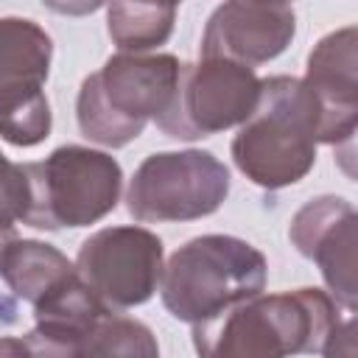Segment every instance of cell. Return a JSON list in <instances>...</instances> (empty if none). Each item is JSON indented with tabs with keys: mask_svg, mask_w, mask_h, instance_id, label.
<instances>
[{
	"mask_svg": "<svg viewBox=\"0 0 358 358\" xmlns=\"http://www.w3.org/2000/svg\"><path fill=\"white\" fill-rule=\"evenodd\" d=\"M336 324V302L319 288L257 294L210 322L193 324V347L199 358L316 355Z\"/></svg>",
	"mask_w": 358,
	"mask_h": 358,
	"instance_id": "obj_1",
	"label": "cell"
},
{
	"mask_svg": "<svg viewBox=\"0 0 358 358\" xmlns=\"http://www.w3.org/2000/svg\"><path fill=\"white\" fill-rule=\"evenodd\" d=\"M319 120V103L302 78H260L257 109L229 145L238 171L266 190L296 185L316 162Z\"/></svg>",
	"mask_w": 358,
	"mask_h": 358,
	"instance_id": "obj_2",
	"label": "cell"
},
{
	"mask_svg": "<svg viewBox=\"0 0 358 358\" xmlns=\"http://www.w3.org/2000/svg\"><path fill=\"white\" fill-rule=\"evenodd\" d=\"M182 62L171 53H115L81 81L76 98L78 131L103 148L137 140L176 90Z\"/></svg>",
	"mask_w": 358,
	"mask_h": 358,
	"instance_id": "obj_3",
	"label": "cell"
},
{
	"mask_svg": "<svg viewBox=\"0 0 358 358\" xmlns=\"http://www.w3.org/2000/svg\"><path fill=\"white\" fill-rule=\"evenodd\" d=\"M266 274V257L249 241L199 235L179 246L162 266L159 296L173 319L201 324L263 294Z\"/></svg>",
	"mask_w": 358,
	"mask_h": 358,
	"instance_id": "obj_4",
	"label": "cell"
},
{
	"mask_svg": "<svg viewBox=\"0 0 358 358\" xmlns=\"http://www.w3.org/2000/svg\"><path fill=\"white\" fill-rule=\"evenodd\" d=\"M31 179L28 227L76 229L106 218L123 190V171L106 151L59 145L42 162H25Z\"/></svg>",
	"mask_w": 358,
	"mask_h": 358,
	"instance_id": "obj_5",
	"label": "cell"
},
{
	"mask_svg": "<svg viewBox=\"0 0 358 358\" xmlns=\"http://www.w3.org/2000/svg\"><path fill=\"white\" fill-rule=\"evenodd\" d=\"M229 196V168L210 151H159L145 157L126 190L140 224H173L213 215Z\"/></svg>",
	"mask_w": 358,
	"mask_h": 358,
	"instance_id": "obj_6",
	"label": "cell"
},
{
	"mask_svg": "<svg viewBox=\"0 0 358 358\" xmlns=\"http://www.w3.org/2000/svg\"><path fill=\"white\" fill-rule=\"evenodd\" d=\"M53 39L28 17H0V137L17 148L48 140L53 115L45 95Z\"/></svg>",
	"mask_w": 358,
	"mask_h": 358,
	"instance_id": "obj_7",
	"label": "cell"
},
{
	"mask_svg": "<svg viewBox=\"0 0 358 358\" xmlns=\"http://www.w3.org/2000/svg\"><path fill=\"white\" fill-rule=\"evenodd\" d=\"M260 101L255 70L227 59H199L179 67L168 109L154 120L173 140H199L249 120Z\"/></svg>",
	"mask_w": 358,
	"mask_h": 358,
	"instance_id": "obj_8",
	"label": "cell"
},
{
	"mask_svg": "<svg viewBox=\"0 0 358 358\" xmlns=\"http://www.w3.org/2000/svg\"><path fill=\"white\" fill-rule=\"evenodd\" d=\"M162 260L165 249L159 235L129 224L92 232L81 243L73 266L106 310L120 313L148 302L154 291H159Z\"/></svg>",
	"mask_w": 358,
	"mask_h": 358,
	"instance_id": "obj_9",
	"label": "cell"
},
{
	"mask_svg": "<svg viewBox=\"0 0 358 358\" xmlns=\"http://www.w3.org/2000/svg\"><path fill=\"white\" fill-rule=\"evenodd\" d=\"M355 207L341 196H319L296 210L291 218V243L299 255L316 260L330 294L347 310L358 305L355 285V246H358Z\"/></svg>",
	"mask_w": 358,
	"mask_h": 358,
	"instance_id": "obj_10",
	"label": "cell"
},
{
	"mask_svg": "<svg viewBox=\"0 0 358 358\" xmlns=\"http://www.w3.org/2000/svg\"><path fill=\"white\" fill-rule=\"evenodd\" d=\"M296 34V14L285 3H224L201 34V59H227L255 70L277 59Z\"/></svg>",
	"mask_w": 358,
	"mask_h": 358,
	"instance_id": "obj_11",
	"label": "cell"
},
{
	"mask_svg": "<svg viewBox=\"0 0 358 358\" xmlns=\"http://www.w3.org/2000/svg\"><path fill=\"white\" fill-rule=\"evenodd\" d=\"M319 103V143L352 145L358 126V31L338 28L316 42L302 78Z\"/></svg>",
	"mask_w": 358,
	"mask_h": 358,
	"instance_id": "obj_12",
	"label": "cell"
},
{
	"mask_svg": "<svg viewBox=\"0 0 358 358\" xmlns=\"http://www.w3.org/2000/svg\"><path fill=\"white\" fill-rule=\"evenodd\" d=\"M76 266L62 255L56 246L31 241V238H11L0 255V277L3 282L25 302H39L50 288L67 280Z\"/></svg>",
	"mask_w": 358,
	"mask_h": 358,
	"instance_id": "obj_13",
	"label": "cell"
},
{
	"mask_svg": "<svg viewBox=\"0 0 358 358\" xmlns=\"http://www.w3.org/2000/svg\"><path fill=\"white\" fill-rule=\"evenodd\" d=\"M112 310L84 285V280L73 271L56 288H50L39 302H34V322L39 333L64 338L70 344L84 341V336Z\"/></svg>",
	"mask_w": 358,
	"mask_h": 358,
	"instance_id": "obj_14",
	"label": "cell"
},
{
	"mask_svg": "<svg viewBox=\"0 0 358 358\" xmlns=\"http://www.w3.org/2000/svg\"><path fill=\"white\" fill-rule=\"evenodd\" d=\"M176 22V6L112 3L106 6V31L120 53H148L168 42Z\"/></svg>",
	"mask_w": 358,
	"mask_h": 358,
	"instance_id": "obj_15",
	"label": "cell"
},
{
	"mask_svg": "<svg viewBox=\"0 0 358 358\" xmlns=\"http://www.w3.org/2000/svg\"><path fill=\"white\" fill-rule=\"evenodd\" d=\"M78 358H159V344L140 319L106 313L84 336Z\"/></svg>",
	"mask_w": 358,
	"mask_h": 358,
	"instance_id": "obj_16",
	"label": "cell"
},
{
	"mask_svg": "<svg viewBox=\"0 0 358 358\" xmlns=\"http://www.w3.org/2000/svg\"><path fill=\"white\" fill-rule=\"evenodd\" d=\"M31 213V179L25 165L0 154V235H14V227Z\"/></svg>",
	"mask_w": 358,
	"mask_h": 358,
	"instance_id": "obj_17",
	"label": "cell"
},
{
	"mask_svg": "<svg viewBox=\"0 0 358 358\" xmlns=\"http://www.w3.org/2000/svg\"><path fill=\"white\" fill-rule=\"evenodd\" d=\"M324 358H355V319L347 316L344 322H338L333 327V333L327 336L324 347H322Z\"/></svg>",
	"mask_w": 358,
	"mask_h": 358,
	"instance_id": "obj_18",
	"label": "cell"
},
{
	"mask_svg": "<svg viewBox=\"0 0 358 358\" xmlns=\"http://www.w3.org/2000/svg\"><path fill=\"white\" fill-rule=\"evenodd\" d=\"M0 358H34L25 336H0Z\"/></svg>",
	"mask_w": 358,
	"mask_h": 358,
	"instance_id": "obj_19",
	"label": "cell"
},
{
	"mask_svg": "<svg viewBox=\"0 0 358 358\" xmlns=\"http://www.w3.org/2000/svg\"><path fill=\"white\" fill-rule=\"evenodd\" d=\"M11 238H14V235H0V255H3V249H6V243H8Z\"/></svg>",
	"mask_w": 358,
	"mask_h": 358,
	"instance_id": "obj_20",
	"label": "cell"
}]
</instances>
